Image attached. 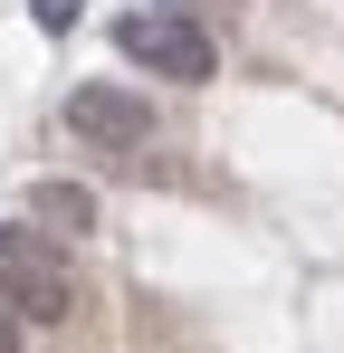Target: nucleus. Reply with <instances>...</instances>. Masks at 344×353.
I'll use <instances>...</instances> for the list:
<instances>
[{
	"mask_svg": "<svg viewBox=\"0 0 344 353\" xmlns=\"http://www.w3.org/2000/svg\"><path fill=\"white\" fill-rule=\"evenodd\" d=\"M0 353H29V315L10 305V287H0Z\"/></svg>",
	"mask_w": 344,
	"mask_h": 353,
	"instance_id": "5",
	"label": "nucleus"
},
{
	"mask_svg": "<svg viewBox=\"0 0 344 353\" xmlns=\"http://www.w3.org/2000/svg\"><path fill=\"white\" fill-rule=\"evenodd\" d=\"M0 287H10V305L29 315V334H48V325H77V305H86V277H77L67 239H48L39 220L0 230Z\"/></svg>",
	"mask_w": 344,
	"mask_h": 353,
	"instance_id": "1",
	"label": "nucleus"
},
{
	"mask_svg": "<svg viewBox=\"0 0 344 353\" xmlns=\"http://www.w3.org/2000/svg\"><path fill=\"white\" fill-rule=\"evenodd\" d=\"M115 48L134 67H153V77H172V86H211L220 77V48H211V29L172 0V10H124L115 19Z\"/></svg>",
	"mask_w": 344,
	"mask_h": 353,
	"instance_id": "2",
	"label": "nucleus"
},
{
	"mask_svg": "<svg viewBox=\"0 0 344 353\" xmlns=\"http://www.w3.org/2000/svg\"><path fill=\"white\" fill-rule=\"evenodd\" d=\"M57 115H67V134H77L86 153H153V124H163L153 96H134L124 77H86Z\"/></svg>",
	"mask_w": 344,
	"mask_h": 353,
	"instance_id": "3",
	"label": "nucleus"
},
{
	"mask_svg": "<svg viewBox=\"0 0 344 353\" xmlns=\"http://www.w3.org/2000/svg\"><path fill=\"white\" fill-rule=\"evenodd\" d=\"M19 220H39L48 239H96V181H67V172H39L29 191H19Z\"/></svg>",
	"mask_w": 344,
	"mask_h": 353,
	"instance_id": "4",
	"label": "nucleus"
},
{
	"mask_svg": "<svg viewBox=\"0 0 344 353\" xmlns=\"http://www.w3.org/2000/svg\"><path fill=\"white\" fill-rule=\"evenodd\" d=\"M77 10L86 0H39V29H77Z\"/></svg>",
	"mask_w": 344,
	"mask_h": 353,
	"instance_id": "6",
	"label": "nucleus"
}]
</instances>
